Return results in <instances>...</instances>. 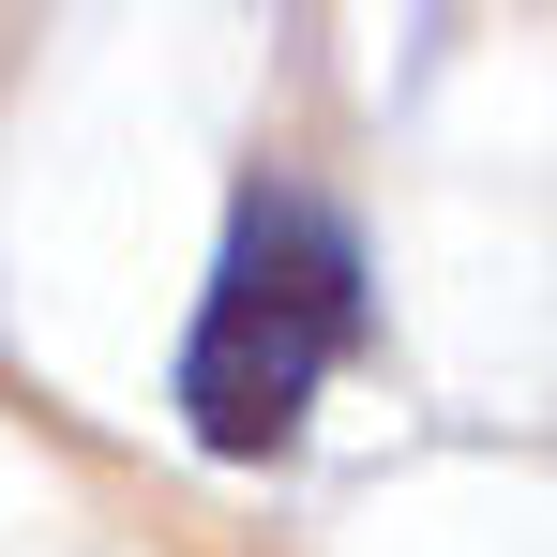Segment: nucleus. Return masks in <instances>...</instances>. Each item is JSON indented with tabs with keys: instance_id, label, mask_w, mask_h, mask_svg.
<instances>
[{
	"instance_id": "nucleus-1",
	"label": "nucleus",
	"mask_w": 557,
	"mask_h": 557,
	"mask_svg": "<svg viewBox=\"0 0 557 557\" xmlns=\"http://www.w3.org/2000/svg\"><path fill=\"white\" fill-rule=\"evenodd\" d=\"M362 332V242L317 211V196H242L226 257H211V301L182 332V422L196 453H286L317 376L347 362Z\"/></svg>"
}]
</instances>
